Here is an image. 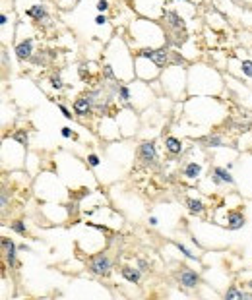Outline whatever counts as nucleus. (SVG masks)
<instances>
[{"mask_svg": "<svg viewBox=\"0 0 252 300\" xmlns=\"http://www.w3.org/2000/svg\"><path fill=\"white\" fill-rule=\"evenodd\" d=\"M103 56H105V62H109L115 68L119 82H123V84L134 82V78H136V74H134V51L128 45L126 37H113L105 47Z\"/></svg>", "mask_w": 252, "mask_h": 300, "instance_id": "obj_2", "label": "nucleus"}, {"mask_svg": "<svg viewBox=\"0 0 252 300\" xmlns=\"http://www.w3.org/2000/svg\"><path fill=\"white\" fill-rule=\"evenodd\" d=\"M19 250H21V252H29V246H27V244H19Z\"/></svg>", "mask_w": 252, "mask_h": 300, "instance_id": "obj_38", "label": "nucleus"}, {"mask_svg": "<svg viewBox=\"0 0 252 300\" xmlns=\"http://www.w3.org/2000/svg\"><path fill=\"white\" fill-rule=\"evenodd\" d=\"M212 171H214L217 177L223 180V184H235V178L231 177V173H229V169H227V167H214Z\"/></svg>", "mask_w": 252, "mask_h": 300, "instance_id": "obj_22", "label": "nucleus"}, {"mask_svg": "<svg viewBox=\"0 0 252 300\" xmlns=\"http://www.w3.org/2000/svg\"><path fill=\"white\" fill-rule=\"evenodd\" d=\"M19 248L14 244V240L12 238H8V236H2V254H4V262L8 267H16L18 262H16V252H18Z\"/></svg>", "mask_w": 252, "mask_h": 300, "instance_id": "obj_13", "label": "nucleus"}, {"mask_svg": "<svg viewBox=\"0 0 252 300\" xmlns=\"http://www.w3.org/2000/svg\"><path fill=\"white\" fill-rule=\"evenodd\" d=\"M251 132H252V130H251Z\"/></svg>", "mask_w": 252, "mask_h": 300, "instance_id": "obj_41", "label": "nucleus"}, {"mask_svg": "<svg viewBox=\"0 0 252 300\" xmlns=\"http://www.w3.org/2000/svg\"><path fill=\"white\" fill-rule=\"evenodd\" d=\"M239 68H241V76H245V78L252 80V60L251 58L241 60V62H239Z\"/></svg>", "mask_w": 252, "mask_h": 300, "instance_id": "obj_24", "label": "nucleus"}, {"mask_svg": "<svg viewBox=\"0 0 252 300\" xmlns=\"http://www.w3.org/2000/svg\"><path fill=\"white\" fill-rule=\"evenodd\" d=\"M202 141H204L208 147H223V145H225L223 136H219V134H210V136H206Z\"/></svg>", "mask_w": 252, "mask_h": 300, "instance_id": "obj_23", "label": "nucleus"}, {"mask_svg": "<svg viewBox=\"0 0 252 300\" xmlns=\"http://www.w3.org/2000/svg\"><path fill=\"white\" fill-rule=\"evenodd\" d=\"M56 4H58V8H62V10H70V8H74V6L78 4V0H56Z\"/></svg>", "mask_w": 252, "mask_h": 300, "instance_id": "obj_30", "label": "nucleus"}, {"mask_svg": "<svg viewBox=\"0 0 252 300\" xmlns=\"http://www.w3.org/2000/svg\"><path fill=\"white\" fill-rule=\"evenodd\" d=\"M126 41L132 47L134 53H138L140 49H149V47H165L169 43L167 29L161 23V19L151 18H132L128 23V31H126Z\"/></svg>", "mask_w": 252, "mask_h": 300, "instance_id": "obj_1", "label": "nucleus"}, {"mask_svg": "<svg viewBox=\"0 0 252 300\" xmlns=\"http://www.w3.org/2000/svg\"><path fill=\"white\" fill-rule=\"evenodd\" d=\"M121 275H123V279L128 281L130 285H138V283L142 281V269H140V267L125 265V267L121 269Z\"/></svg>", "mask_w": 252, "mask_h": 300, "instance_id": "obj_16", "label": "nucleus"}, {"mask_svg": "<svg viewBox=\"0 0 252 300\" xmlns=\"http://www.w3.org/2000/svg\"><path fill=\"white\" fill-rule=\"evenodd\" d=\"M10 229L14 230V232H18L19 236H25V234H27V227H25V223H23V221H19V219H16V221H12V223H10Z\"/></svg>", "mask_w": 252, "mask_h": 300, "instance_id": "obj_25", "label": "nucleus"}, {"mask_svg": "<svg viewBox=\"0 0 252 300\" xmlns=\"http://www.w3.org/2000/svg\"><path fill=\"white\" fill-rule=\"evenodd\" d=\"M247 225V217L243 211H229L225 217V227L229 230H241Z\"/></svg>", "mask_w": 252, "mask_h": 300, "instance_id": "obj_15", "label": "nucleus"}, {"mask_svg": "<svg viewBox=\"0 0 252 300\" xmlns=\"http://www.w3.org/2000/svg\"><path fill=\"white\" fill-rule=\"evenodd\" d=\"M165 149H167V153H171V155H180L182 149H184V143H182V140L175 138V136H167V138H165Z\"/></svg>", "mask_w": 252, "mask_h": 300, "instance_id": "obj_18", "label": "nucleus"}, {"mask_svg": "<svg viewBox=\"0 0 252 300\" xmlns=\"http://www.w3.org/2000/svg\"><path fill=\"white\" fill-rule=\"evenodd\" d=\"M223 299H239V300H245V299H252V293H245V291H241V289H237V287H229L225 293H223Z\"/></svg>", "mask_w": 252, "mask_h": 300, "instance_id": "obj_20", "label": "nucleus"}, {"mask_svg": "<svg viewBox=\"0 0 252 300\" xmlns=\"http://www.w3.org/2000/svg\"><path fill=\"white\" fill-rule=\"evenodd\" d=\"M184 68L186 66L169 64L161 72V88L173 99H180V93L188 91V70Z\"/></svg>", "mask_w": 252, "mask_h": 300, "instance_id": "obj_4", "label": "nucleus"}, {"mask_svg": "<svg viewBox=\"0 0 252 300\" xmlns=\"http://www.w3.org/2000/svg\"><path fill=\"white\" fill-rule=\"evenodd\" d=\"M200 175H202V165L196 163V161L186 163L184 169H182V177L186 178V180H198Z\"/></svg>", "mask_w": 252, "mask_h": 300, "instance_id": "obj_17", "label": "nucleus"}, {"mask_svg": "<svg viewBox=\"0 0 252 300\" xmlns=\"http://www.w3.org/2000/svg\"><path fill=\"white\" fill-rule=\"evenodd\" d=\"M93 21H95V25H97V27H107L109 25L107 14H97V18L93 19Z\"/></svg>", "mask_w": 252, "mask_h": 300, "instance_id": "obj_31", "label": "nucleus"}, {"mask_svg": "<svg viewBox=\"0 0 252 300\" xmlns=\"http://www.w3.org/2000/svg\"><path fill=\"white\" fill-rule=\"evenodd\" d=\"M136 267H140L142 271H147V269H149V262H145V260H138V262H136Z\"/></svg>", "mask_w": 252, "mask_h": 300, "instance_id": "obj_36", "label": "nucleus"}, {"mask_svg": "<svg viewBox=\"0 0 252 300\" xmlns=\"http://www.w3.org/2000/svg\"><path fill=\"white\" fill-rule=\"evenodd\" d=\"M161 72L163 68L157 66L151 58L134 53V74H136L138 80H142V82H153V80L161 78Z\"/></svg>", "mask_w": 252, "mask_h": 300, "instance_id": "obj_5", "label": "nucleus"}, {"mask_svg": "<svg viewBox=\"0 0 252 300\" xmlns=\"http://www.w3.org/2000/svg\"><path fill=\"white\" fill-rule=\"evenodd\" d=\"M86 161H88V165H90V167H93V169H97V167L101 165V159H99V155H95V153H90Z\"/></svg>", "mask_w": 252, "mask_h": 300, "instance_id": "obj_32", "label": "nucleus"}, {"mask_svg": "<svg viewBox=\"0 0 252 300\" xmlns=\"http://www.w3.org/2000/svg\"><path fill=\"white\" fill-rule=\"evenodd\" d=\"M175 246H177V250H179V252L182 254V256H184V258H188V260H198V256H196V254H192V252H190L188 248L184 246V244H180V242H177Z\"/></svg>", "mask_w": 252, "mask_h": 300, "instance_id": "obj_27", "label": "nucleus"}, {"mask_svg": "<svg viewBox=\"0 0 252 300\" xmlns=\"http://www.w3.org/2000/svg\"><path fill=\"white\" fill-rule=\"evenodd\" d=\"M60 134H62V138H66V140H70V138H74V130H72V128H68V126L60 128Z\"/></svg>", "mask_w": 252, "mask_h": 300, "instance_id": "obj_33", "label": "nucleus"}, {"mask_svg": "<svg viewBox=\"0 0 252 300\" xmlns=\"http://www.w3.org/2000/svg\"><path fill=\"white\" fill-rule=\"evenodd\" d=\"M58 108H60V112L64 114V118H72V116H74L72 112H70V110L66 108V105H62V103H58Z\"/></svg>", "mask_w": 252, "mask_h": 300, "instance_id": "obj_34", "label": "nucleus"}, {"mask_svg": "<svg viewBox=\"0 0 252 300\" xmlns=\"http://www.w3.org/2000/svg\"><path fill=\"white\" fill-rule=\"evenodd\" d=\"M49 84H51V88L54 91H60V89L64 88V82H62V78H60V74H53L51 78H49Z\"/></svg>", "mask_w": 252, "mask_h": 300, "instance_id": "obj_26", "label": "nucleus"}, {"mask_svg": "<svg viewBox=\"0 0 252 300\" xmlns=\"http://www.w3.org/2000/svg\"><path fill=\"white\" fill-rule=\"evenodd\" d=\"M223 89L221 74L204 62H196L188 68V93L190 95H217Z\"/></svg>", "mask_w": 252, "mask_h": 300, "instance_id": "obj_3", "label": "nucleus"}, {"mask_svg": "<svg viewBox=\"0 0 252 300\" xmlns=\"http://www.w3.org/2000/svg\"><path fill=\"white\" fill-rule=\"evenodd\" d=\"M177 281L184 289H196L200 285V275L190 267H180V271L177 273Z\"/></svg>", "mask_w": 252, "mask_h": 300, "instance_id": "obj_12", "label": "nucleus"}, {"mask_svg": "<svg viewBox=\"0 0 252 300\" xmlns=\"http://www.w3.org/2000/svg\"><path fill=\"white\" fill-rule=\"evenodd\" d=\"M192 2H194V4H206L208 0H192Z\"/></svg>", "mask_w": 252, "mask_h": 300, "instance_id": "obj_39", "label": "nucleus"}, {"mask_svg": "<svg viewBox=\"0 0 252 300\" xmlns=\"http://www.w3.org/2000/svg\"><path fill=\"white\" fill-rule=\"evenodd\" d=\"M6 209H8V192L2 190V211H6Z\"/></svg>", "mask_w": 252, "mask_h": 300, "instance_id": "obj_35", "label": "nucleus"}, {"mask_svg": "<svg viewBox=\"0 0 252 300\" xmlns=\"http://www.w3.org/2000/svg\"><path fill=\"white\" fill-rule=\"evenodd\" d=\"M95 10H97L99 14H107L109 10H111V2H109V0H97V2H95Z\"/></svg>", "mask_w": 252, "mask_h": 300, "instance_id": "obj_28", "label": "nucleus"}, {"mask_svg": "<svg viewBox=\"0 0 252 300\" xmlns=\"http://www.w3.org/2000/svg\"><path fill=\"white\" fill-rule=\"evenodd\" d=\"M247 289H249V291H251V293H252V279H251V281H249V283H247Z\"/></svg>", "mask_w": 252, "mask_h": 300, "instance_id": "obj_40", "label": "nucleus"}, {"mask_svg": "<svg viewBox=\"0 0 252 300\" xmlns=\"http://www.w3.org/2000/svg\"><path fill=\"white\" fill-rule=\"evenodd\" d=\"M128 2H130V8L136 14L144 16V18L161 19L167 0H128Z\"/></svg>", "mask_w": 252, "mask_h": 300, "instance_id": "obj_6", "label": "nucleus"}, {"mask_svg": "<svg viewBox=\"0 0 252 300\" xmlns=\"http://www.w3.org/2000/svg\"><path fill=\"white\" fill-rule=\"evenodd\" d=\"M35 53V39L33 37H21L16 47H14V54L19 62H25V60H31Z\"/></svg>", "mask_w": 252, "mask_h": 300, "instance_id": "obj_10", "label": "nucleus"}, {"mask_svg": "<svg viewBox=\"0 0 252 300\" xmlns=\"http://www.w3.org/2000/svg\"><path fill=\"white\" fill-rule=\"evenodd\" d=\"M88 269H90V273L97 275V277H107L109 273H111V269H113V262H111V258H109L105 252H101V254H97V256L91 258Z\"/></svg>", "mask_w": 252, "mask_h": 300, "instance_id": "obj_8", "label": "nucleus"}, {"mask_svg": "<svg viewBox=\"0 0 252 300\" xmlns=\"http://www.w3.org/2000/svg\"><path fill=\"white\" fill-rule=\"evenodd\" d=\"M138 157L144 165H155L157 163V145L155 141H142L138 147Z\"/></svg>", "mask_w": 252, "mask_h": 300, "instance_id": "obj_11", "label": "nucleus"}, {"mask_svg": "<svg viewBox=\"0 0 252 300\" xmlns=\"http://www.w3.org/2000/svg\"><path fill=\"white\" fill-rule=\"evenodd\" d=\"M208 25L210 27H214V29H225L227 27V23H225V18L217 12V10H212V12H208Z\"/></svg>", "mask_w": 252, "mask_h": 300, "instance_id": "obj_19", "label": "nucleus"}, {"mask_svg": "<svg viewBox=\"0 0 252 300\" xmlns=\"http://www.w3.org/2000/svg\"><path fill=\"white\" fill-rule=\"evenodd\" d=\"M93 112V101L90 99V95H82L74 101V114L76 116H90Z\"/></svg>", "mask_w": 252, "mask_h": 300, "instance_id": "obj_14", "label": "nucleus"}, {"mask_svg": "<svg viewBox=\"0 0 252 300\" xmlns=\"http://www.w3.org/2000/svg\"><path fill=\"white\" fill-rule=\"evenodd\" d=\"M12 138H14V141H18L19 145H27V132L25 130H18Z\"/></svg>", "mask_w": 252, "mask_h": 300, "instance_id": "obj_29", "label": "nucleus"}, {"mask_svg": "<svg viewBox=\"0 0 252 300\" xmlns=\"http://www.w3.org/2000/svg\"><path fill=\"white\" fill-rule=\"evenodd\" d=\"M147 223H149L151 227H157V225H159V221H157V217H155V215H151V217L147 219Z\"/></svg>", "mask_w": 252, "mask_h": 300, "instance_id": "obj_37", "label": "nucleus"}, {"mask_svg": "<svg viewBox=\"0 0 252 300\" xmlns=\"http://www.w3.org/2000/svg\"><path fill=\"white\" fill-rule=\"evenodd\" d=\"M161 23L165 25L167 31H173V29H186V18L180 14L179 10H171V8H165V10H163Z\"/></svg>", "mask_w": 252, "mask_h": 300, "instance_id": "obj_9", "label": "nucleus"}, {"mask_svg": "<svg viewBox=\"0 0 252 300\" xmlns=\"http://www.w3.org/2000/svg\"><path fill=\"white\" fill-rule=\"evenodd\" d=\"M186 207H188V211L194 213V215H202V213L206 211L204 201H202V200H196V198H188V200H186Z\"/></svg>", "mask_w": 252, "mask_h": 300, "instance_id": "obj_21", "label": "nucleus"}, {"mask_svg": "<svg viewBox=\"0 0 252 300\" xmlns=\"http://www.w3.org/2000/svg\"><path fill=\"white\" fill-rule=\"evenodd\" d=\"M23 16L29 19H33L39 25H51V14L47 10V6L39 0H33L25 10H23Z\"/></svg>", "mask_w": 252, "mask_h": 300, "instance_id": "obj_7", "label": "nucleus"}]
</instances>
